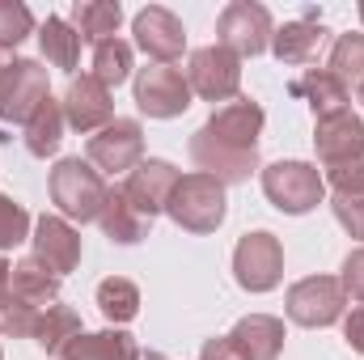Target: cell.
<instances>
[{"mask_svg": "<svg viewBox=\"0 0 364 360\" xmlns=\"http://www.w3.org/2000/svg\"><path fill=\"white\" fill-rule=\"evenodd\" d=\"M314 149L322 162V182L335 191H364V119L356 110L318 119Z\"/></svg>", "mask_w": 364, "mask_h": 360, "instance_id": "1", "label": "cell"}, {"mask_svg": "<svg viewBox=\"0 0 364 360\" xmlns=\"http://www.w3.org/2000/svg\"><path fill=\"white\" fill-rule=\"evenodd\" d=\"M60 305V275L43 268L34 255L13 263V284H9V305L0 309V331L13 335V339H34L43 314Z\"/></svg>", "mask_w": 364, "mask_h": 360, "instance_id": "2", "label": "cell"}, {"mask_svg": "<svg viewBox=\"0 0 364 360\" xmlns=\"http://www.w3.org/2000/svg\"><path fill=\"white\" fill-rule=\"evenodd\" d=\"M106 195H110V186L90 162H81V157L55 162V170H51V203L60 208L64 221H81V225L97 221Z\"/></svg>", "mask_w": 364, "mask_h": 360, "instance_id": "3", "label": "cell"}, {"mask_svg": "<svg viewBox=\"0 0 364 360\" xmlns=\"http://www.w3.org/2000/svg\"><path fill=\"white\" fill-rule=\"evenodd\" d=\"M166 212L186 233H216L225 212H229L225 208V182H216L212 174H186V179H178Z\"/></svg>", "mask_w": 364, "mask_h": 360, "instance_id": "4", "label": "cell"}, {"mask_svg": "<svg viewBox=\"0 0 364 360\" xmlns=\"http://www.w3.org/2000/svg\"><path fill=\"white\" fill-rule=\"evenodd\" d=\"M263 195L279 212L305 216L322 203L326 182H322V170L309 162H275V166H263Z\"/></svg>", "mask_w": 364, "mask_h": 360, "instance_id": "5", "label": "cell"}, {"mask_svg": "<svg viewBox=\"0 0 364 360\" xmlns=\"http://www.w3.org/2000/svg\"><path fill=\"white\" fill-rule=\"evenodd\" d=\"M343 301H348V292L335 275H305L288 288V318L309 331L335 327L343 318Z\"/></svg>", "mask_w": 364, "mask_h": 360, "instance_id": "6", "label": "cell"}, {"mask_svg": "<svg viewBox=\"0 0 364 360\" xmlns=\"http://www.w3.org/2000/svg\"><path fill=\"white\" fill-rule=\"evenodd\" d=\"M233 280L246 292H272L284 280V246H279V238L267 233V229L246 233L237 242V250H233Z\"/></svg>", "mask_w": 364, "mask_h": 360, "instance_id": "7", "label": "cell"}, {"mask_svg": "<svg viewBox=\"0 0 364 360\" xmlns=\"http://www.w3.org/2000/svg\"><path fill=\"white\" fill-rule=\"evenodd\" d=\"M272 34H275L272 13H267L263 4H255V0H233V4H225V13H220V21H216L220 47L233 51L237 60L263 55V51L272 47Z\"/></svg>", "mask_w": 364, "mask_h": 360, "instance_id": "8", "label": "cell"}, {"mask_svg": "<svg viewBox=\"0 0 364 360\" xmlns=\"http://www.w3.org/2000/svg\"><path fill=\"white\" fill-rule=\"evenodd\" d=\"M90 166L97 174H132L144 162V127L136 119H110L90 136Z\"/></svg>", "mask_w": 364, "mask_h": 360, "instance_id": "9", "label": "cell"}, {"mask_svg": "<svg viewBox=\"0 0 364 360\" xmlns=\"http://www.w3.org/2000/svg\"><path fill=\"white\" fill-rule=\"evenodd\" d=\"M43 97H51V85H47V68L38 60H13L4 64L0 73V119L4 123H26Z\"/></svg>", "mask_w": 364, "mask_h": 360, "instance_id": "10", "label": "cell"}, {"mask_svg": "<svg viewBox=\"0 0 364 360\" xmlns=\"http://www.w3.org/2000/svg\"><path fill=\"white\" fill-rule=\"evenodd\" d=\"M186 85H191V93H199L208 102H229L242 90V60L233 51H225L220 43L216 47H199V51H191Z\"/></svg>", "mask_w": 364, "mask_h": 360, "instance_id": "11", "label": "cell"}, {"mask_svg": "<svg viewBox=\"0 0 364 360\" xmlns=\"http://www.w3.org/2000/svg\"><path fill=\"white\" fill-rule=\"evenodd\" d=\"M136 106L149 119H178L182 110L191 106V85H186L182 68H170V64L140 68V77H136Z\"/></svg>", "mask_w": 364, "mask_h": 360, "instance_id": "12", "label": "cell"}, {"mask_svg": "<svg viewBox=\"0 0 364 360\" xmlns=\"http://www.w3.org/2000/svg\"><path fill=\"white\" fill-rule=\"evenodd\" d=\"M203 136H212L216 144H229V149H242V153H259V136H263V106L250 102V97H237V102H225L203 127Z\"/></svg>", "mask_w": 364, "mask_h": 360, "instance_id": "13", "label": "cell"}, {"mask_svg": "<svg viewBox=\"0 0 364 360\" xmlns=\"http://www.w3.org/2000/svg\"><path fill=\"white\" fill-rule=\"evenodd\" d=\"M178 170L170 166V162H161V157H144L127 182H123V195L132 199V208L144 216V221H153L157 212H166V203H170V195H174V186H178Z\"/></svg>", "mask_w": 364, "mask_h": 360, "instance_id": "14", "label": "cell"}, {"mask_svg": "<svg viewBox=\"0 0 364 360\" xmlns=\"http://www.w3.org/2000/svg\"><path fill=\"white\" fill-rule=\"evenodd\" d=\"M132 34H136V47H140L149 60H157V64H174L182 55V47H186L182 21L170 9H161V4L140 9L136 21H132Z\"/></svg>", "mask_w": 364, "mask_h": 360, "instance_id": "15", "label": "cell"}, {"mask_svg": "<svg viewBox=\"0 0 364 360\" xmlns=\"http://www.w3.org/2000/svg\"><path fill=\"white\" fill-rule=\"evenodd\" d=\"M30 242H34V259L60 280L81 263V233L64 216H38Z\"/></svg>", "mask_w": 364, "mask_h": 360, "instance_id": "16", "label": "cell"}, {"mask_svg": "<svg viewBox=\"0 0 364 360\" xmlns=\"http://www.w3.org/2000/svg\"><path fill=\"white\" fill-rule=\"evenodd\" d=\"M110 119H114L110 90L102 81H93V73L90 77H73V85L64 93V123L90 136V132H102Z\"/></svg>", "mask_w": 364, "mask_h": 360, "instance_id": "17", "label": "cell"}, {"mask_svg": "<svg viewBox=\"0 0 364 360\" xmlns=\"http://www.w3.org/2000/svg\"><path fill=\"white\" fill-rule=\"evenodd\" d=\"M191 157H195L199 174H212L216 182H250V174L259 170V153H242V149L216 144L203 132L191 136Z\"/></svg>", "mask_w": 364, "mask_h": 360, "instance_id": "18", "label": "cell"}, {"mask_svg": "<svg viewBox=\"0 0 364 360\" xmlns=\"http://www.w3.org/2000/svg\"><path fill=\"white\" fill-rule=\"evenodd\" d=\"M229 339L242 352V360H279V352H284V322L272 318V314H246L229 331Z\"/></svg>", "mask_w": 364, "mask_h": 360, "instance_id": "19", "label": "cell"}, {"mask_svg": "<svg viewBox=\"0 0 364 360\" xmlns=\"http://www.w3.org/2000/svg\"><path fill=\"white\" fill-rule=\"evenodd\" d=\"M292 97H305L309 102V110H314V123L318 119H331V115H343V110H352L348 102H352V93L343 90L326 68H309V73H301L292 85H288Z\"/></svg>", "mask_w": 364, "mask_h": 360, "instance_id": "20", "label": "cell"}, {"mask_svg": "<svg viewBox=\"0 0 364 360\" xmlns=\"http://www.w3.org/2000/svg\"><path fill=\"white\" fill-rule=\"evenodd\" d=\"M326 43V26L318 17H301V21H284L272 34V51L279 64H309Z\"/></svg>", "mask_w": 364, "mask_h": 360, "instance_id": "21", "label": "cell"}, {"mask_svg": "<svg viewBox=\"0 0 364 360\" xmlns=\"http://www.w3.org/2000/svg\"><path fill=\"white\" fill-rule=\"evenodd\" d=\"M60 360H140V344H136L127 331H119V327L93 331V335L81 331V335L64 348Z\"/></svg>", "mask_w": 364, "mask_h": 360, "instance_id": "22", "label": "cell"}, {"mask_svg": "<svg viewBox=\"0 0 364 360\" xmlns=\"http://www.w3.org/2000/svg\"><path fill=\"white\" fill-rule=\"evenodd\" d=\"M97 225H102V233H106L110 242H119V246H136V242L149 233L153 221H144V216L132 208V199L123 195V186H119V191L106 195V203H102V212H97Z\"/></svg>", "mask_w": 364, "mask_h": 360, "instance_id": "23", "label": "cell"}, {"mask_svg": "<svg viewBox=\"0 0 364 360\" xmlns=\"http://www.w3.org/2000/svg\"><path fill=\"white\" fill-rule=\"evenodd\" d=\"M26 127V149L34 153V157H51L55 149H60V140H64V102H55V97H43V106L21 123Z\"/></svg>", "mask_w": 364, "mask_h": 360, "instance_id": "24", "label": "cell"}, {"mask_svg": "<svg viewBox=\"0 0 364 360\" xmlns=\"http://www.w3.org/2000/svg\"><path fill=\"white\" fill-rule=\"evenodd\" d=\"M119 21H123V9L114 0H77L73 4V30L81 34V43L97 47V43L114 38Z\"/></svg>", "mask_w": 364, "mask_h": 360, "instance_id": "25", "label": "cell"}, {"mask_svg": "<svg viewBox=\"0 0 364 360\" xmlns=\"http://www.w3.org/2000/svg\"><path fill=\"white\" fill-rule=\"evenodd\" d=\"M38 47H43L47 64H55V68H64V73H73L77 60H81V34H77L64 17H47V21L38 26Z\"/></svg>", "mask_w": 364, "mask_h": 360, "instance_id": "26", "label": "cell"}, {"mask_svg": "<svg viewBox=\"0 0 364 360\" xmlns=\"http://www.w3.org/2000/svg\"><path fill=\"white\" fill-rule=\"evenodd\" d=\"M77 335H81L77 309H73V305H51V309L43 314L38 331H34V344H38L47 356H64V348H68Z\"/></svg>", "mask_w": 364, "mask_h": 360, "instance_id": "27", "label": "cell"}, {"mask_svg": "<svg viewBox=\"0 0 364 360\" xmlns=\"http://www.w3.org/2000/svg\"><path fill=\"white\" fill-rule=\"evenodd\" d=\"M97 309H102L106 322L123 327V322H132L140 314V288L132 280H123V275H110V280L97 284Z\"/></svg>", "mask_w": 364, "mask_h": 360, "instance_id": "28", "label": "cell"}, {"mask_svg": "<svg viewBox=\"0 0 364 360\" xmlns=\"http://www.w3.org/2000/svg\"><path fill=\"white\" fill-rule=\"evenodd\" d=\"M326 73H331L348 93L360 90L364 85V34H339V43L331 47Z\"/></svg>", "mask_w": 364, "mask_h": 360, "instance_id": "29", "label": "cell"}, {"mask_svg": "<svg viewBox=\"0 0 364 360\" xmlns=\"http://www.w3.org/2000/svg\"><path fill=\"white\" fill-rule=\"evenodd\" d=\"M132 77V47L123 38H106L93 47V81H102L106 90L123 85Z\"/></svg>", "mask_w": 364, "mask_h": 360, "instance_id": "30", "label": "cell"}, {"mask_svg": "<svg viewBox=\"0 0 364 360\" xmlns=\"http://www.w3.org/2000/svg\"><path fill=\"white\" fill-rule=\"evenodd\" d=\"M30 30H34L30 9H26V4H17V0H0V51H9V47H17V43H26V38H30Z\"/></svg>", "mask_w": 364, "mask_h": 360, "instance_id": "31", "label": "cell"}, {"mask_svg": "<svg viewBox=\"0 0 364 360\" xmlns=\"http://www.w3.org/2000/svg\"><path fill=\"white\" fill-rule=\"evenodd\" d=\"M30 212L17 203V199H9V195H0V250H13L17 242H26L30 238Z\"/></svg>", "mask_w": 364, "mask_h": 360, "instance_id": "32", "label": "cell"}, {"mask_svg": "<svg viewBox=\"0 0 364 360\" xmlns=\"http://www.w3.org/2000/svg\"><path fill=\"white\" fill-rule=\"evenodd\" d=\"M331 208H335V221L364 242V191H335L331 195Z\"/></svg>", "mask_w": 364, "mask_h": 360, "instance_id": "33", "label": "cell"}, {"mask_svg": "<svg viewBox=\"0 0 364 360\" xmlns=\"http://www.w3.org/2000/svg\"><path fill=\"white\" fill-rule=\"evenodd\" d=\"M339 284H343V292H348L352 301H360L364 305V246H356V250L343 259V275H339Z\"/></svg>", "mask_w": 364, "mask_h": 360, "instance_id": "34", "label": "cell"}, {"mask_svg": "<svg viewBox=\"0 0 364 360\" xmlns=\"http://www.w3.org/2000/svg\"><path fill=\"white\" fill-rule=\"evenodd\" d=\"M343 339L352 344V352L364 356V305H356V309L343 318Z\"/></svg>", "mask_w": 364, "mask_h": 360, "instance_id": "35", "label": "cell"}, {"mask_svg": "<svg viewBox=\"0 0 364 360\" xmlns=\"http://www.w3.org/2000/svg\"><path fill=\"white\" fill-rule=\"evenodd\" d=\"M199 360H242V352L233 348L229 335H220V339H208V344L199 348Z\"/></svg>", "mask_w": 364, "mask_h": 360, "instance_id": "36", "label": "cell"}, {"mask_svg": "<svg viewBox=\"0 0 364 360\" xmlns=\"http://www.w3.org/2000/svg\"><path fill=\"white\" fill-rule=\"evenodd\" d=\"M9 284H13V268H9V263L0 259V309L9 305Z\"/></svg>", "mask_w": 364, "mask_h": 360, "instance_id": "37", "label": "cell"}, {"mask_svg": "<svg viewBox=\"0 0 364 360\" xmlns=\"http://www.w3.org/2000/svg\"><path fill=\"white\" fill-rule=\"evenodd\" d=\"M140 360H170V356H161V352H140Z\"/></svg>", "mask_w": 364, "mask_h": 360, "instance_id": "38", "label": "cell"}, {"mask_svg": "<svg viewBox=\"0 0 364 360\" xmlns=\"http://www.w3.org/2000/svg\"><path fill=\"white\" fill-rule=\"evenodd\" d=\"M360 21H364V0H360Z\"/></svg>", "mask_w": 364, "mask_h": 360, "instance_id": "39", "label": "cell"}, {"mask_svg": "<svg viewBox=\"0 0 364 360\" xmlns=\"http://www.w3.org/2000/svg\"><path fill=\"white\" fill-rule=\"evenodd\" d=\"M356 93H360V102H364V85H360V90H356Z\"/></svg>", "mask_w": 364, "mask_h": 360, "instance_id": "40", "label": "cell"}, {"mask_svg": "<svg viewBox=\"0 0 364 360\" xmlns=\"http://www.w3.org/2000/svg\"><path fill=\"white\" fill-rule=\"evenodd\" d=\"M0 73H4V60H0Z\"/></svg>", "mask_w": 364, "mask_h": 360, "instance_id": "41", "label": "cell"}, {"mask_svg": "<svg viewBox=\"0 0 364 360\" xmlns=\"http://www.w3.org/2000/svg\"><path fill=\"white\" fill-rule=\"evenodd\" d=\"M0 360H4V352H0Z\"/></svg>", "mask_w": 364, "mask_h": 360, "instance_id": "42", "label": "cell"}]
</instances>
